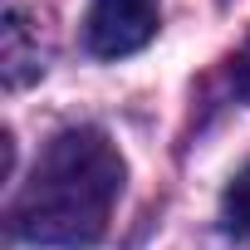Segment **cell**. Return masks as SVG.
<instances>
[{"label": "cell", "instance_id": "cell-1", "mask_svg": "<svg viewBox=\"0 0 250 250\" xmlns=\"http://www.w3.org/2000/svg\"><path fill=\"white\" fill-rule=\"evenodd\" d=\"M128 162L103 128H64L40 152L30 182L10 206V230L25 245L83 250L98 245L123 196Z\"/></svg>", "mask_w": 250, "mask_h": 250}, {"label": "cell", "instance_id": "cell-5", "mask_svg": "<svg viewBox=\"0 0 250 250\" xmlns=\"http://www.w3.org/2000/svg\"><path fill=\"white\" fill-rule=\"evenodd\" d=\"M235 88H240V98L250 103V40H245L240 54H235Z\"/></svg>", "mask_w": 250, "mask_h": 250}, {"label": "cell", "instance_id": "cell-2", "mask_svg": "<svg viewBox=\"0 0 250 250\" xmlns=\"http://www.w3.org/2000/svg\"><path fill=\"white\" fill-rule=\"evenodd\" d=\"M162 25V0H93L83 20V44L93 59H123L152 44Z\"/></svg>", "mask_w": 250, "mask_h": 250}, {"label": "cell", "instance_id": "cell-4", "mask_svg": "<svg viewBox=\"0 0 250 250\" xmlns=\"http://www.w3.org/2000/svg\"><path fill=\"white\" fill-rule=\"evenodd\" d=\"M221 221H226L230 235L250 240V162L230 177V187H226V196H221Z\"/></svg>", "mask_w": 250, "mask_h": 250}, {"label": "cell", "instance_id": "cell-3", "mask_svg": "<svg viewBox=\"0 0 250 250\" xmlns=\"http://www.w3.org/2000/svg\"><path fill=\"white\" fill-rule=\"evenodd\" d=\"M40 30L30 25L25 5L20 0H5V10H0V74H5V88H25L40 79Z\"/></svg>", "mask_w": 250, "mask_h": 250}]
</instances>
